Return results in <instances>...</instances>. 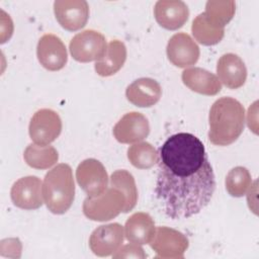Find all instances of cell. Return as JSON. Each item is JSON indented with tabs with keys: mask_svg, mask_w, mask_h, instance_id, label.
<instances>
[{
	"mask_svg": "<svg viewBox=\"0 0 259 259\" xmlns=\"http://www.w3.org/2000/svg\"><path fill=\"white\" fill-rule=\"evenodd\" d=\"M155 196L172 220L187 219L204 208L215 179L202 142L192 134L169 137L159 149Z\"/></svg>",
	"mask_w": 259,
	"mask_h": 259,
	"instance_id": "6da1fadb",
	"label": "cell"
},
{
	"mask_svg": "<svg viewBox=\"0 0 259 259\" xmlns=\"http://www.w3.org/2000/svg\"><path fill=\"white\" fill-rule=\"evenodd\" d=\"M208 139L217 146H229L241 136L245 124V109L235 98L222 97L209 110Z\"/></svg>",
	"mask_w": 259,
	"mask_h": 259,
	"instance_id": "7a4b0ae2",
	"label": "cell"
},
{
	"mask_svg": "<svg viewBox=\"0 0 259 259\" xmlns=\"http://www.w3.org/2000/svg\"><path fill=\"white\" fill-rule=\"evenodd\" d=\"M42 198L49 210L63 214L71 207L75 198V183L71 167L61 163L50 170L42 182Z\"/></svg>",
	"mask_w": 259,
	"mask_h": 259,
	"instance_id": "3957f363",
	"label": "cell"
},
{
	"mask_svg": "<svg viewBox=\"0 0 259 259\" xmlns=\"http://www.w3.org/2000/svg\"><path fill=\"white\" fill-rule=\"evenodd\" d=\"M124 206V194L110 186L98 196H87L83 202V213L91 221L106 222L117 217L123 211Z\"/></svg>",
	"mask_w": 259,
	"mask_h": 259,
	"instance_id": "277c9868",
	"label": "cell"
},
{
	"mask_svg": "<svg viewBox=\"0 0 259 259\" xmlns=\"http://www.w3.org/2000/svg\"><path fill=\"white\" fill-rule=\"evenodd\" d=\"M70 54L80 63H88L101 59L107 50L104 35L94 29L83 30L70 40Z\"/></svg>",
	"mask_w": 259,
	"mask_h": 259,
	"instance_id": "5b68a950",
	"label": "cell"
},
{
	"mask_svg": "<svg viewBox=\"0 0 259 259\" xmlns=\"http://www.w3.org/2000/svg\"><path fill=\"white\" fill-rule=\"evenodd\" d=\"M28 132L34 144L48 146L53 143L62 132L61 117L52 109H39L32 115Z\"/></svg>",
	"mask_w": 259,
	"mask_h": 259,
	"instance_id": "8992f818",
	"label": "cell"
},
{
	"mask_svg": "<svg viewBox=\"0 0 259 259\" xmlns=\"http://www.w3.org/2000/svg\"><path fill=\"white\" fill-rule=\"evenodd\" d=\"M156 253V258H183L189 246L187 237L181 232L168 228H156L155 235L149 243Z\"/></svg>",
	"mask_w": 259,
	"mask_h": 259,
	"instance_id": "52a82bcc",
	"label": "cell"
},
{
	"mask_svg": "<svg viewBox=\"0 0 259 259\" xmlns=\"http://www.w3.org/2000/svg\"><path fill=\"white\" fill-rule=\"evenodd\" d=\"M76 179L89 197L100 195L108 186L107 172L102 163L96 159L82 161L76 169Z\"/></svg>",
	"mask_w": 259,
	"mask_h": 259,
	"instance_id": "ba28073f",
	"label": "cell"
},
{
	"mask_svg": "<svg viewBox=\"0 0 259 259\" xmlns=\"http://www.w3.org/2000/svg\"><path fill=\"white\" fill-rule=\"evenodd\" d=\"M54 12L63 28L76 31L86 25L89 18V5L84 0H57L54 2Z\"/></svg>",
	"mask_w": 259,
	"mask_h": 259,
	"instance_id": "9c48e42d",
	"label": "cell"
},
{
	"mask_svg": "<svg viewBox=\"0 0 259 259\" xmlns=\"http://www.w3.org/2000/svg\"><path fill=\"white\" fill-rule=\"evenodd\" d=\"M42 182L36 176H25L18 179L11 187L10 196L13 204L19 208L32 210L44 203Z\"/></svg>",
	"mask_w": 259,
	"mask_h": 259,
	"instance_id": "30bf717a",
	"label": "cell"
},
{
	"mask_svg": "<svg viewBox=\"0 0 259 259\" xmlns=\"http://www.w3.org/2000/svg\"><path fill=\"white\" fill-rule=\"evenodd\" d=\"M124 231L121 225L112 223L96 228L89 238L91 251L100 257L114 254L122 245Z\"/></svg>",
	"mask_w": 259,
	"mask_h": 259,
	"instance_id": "8fae6325",
	"label": "cell"
},
{
	"mask_svg": "<svg viewBox=\"0 0 259 259\" xmlns=\"http://www.w3.org/2000/svg\"><path fill=\"white\" fill-rule=\"evenodd\" d=\"M36 56L40 65L49 71L63 69L68 61L67 49L62 39L53 34H44L36 47Z\"/></svg>",
	"mask_w": 259,
	"mask_h": 259,
	"instance_id": "7c38bea8",
	"label": "cell"
},
{
	"mask_svg": "<svg viewBox=\"0 0 259 259\" xmlns=\"http://www.w3.org/2000/svg\"><path fill=\"white\" fill-rule=\"evenodd\" d=\"M166 53L168 60L178 68H186L194 65L200 55L197 44L185 32H178L170 37Z\"/></svg>",
	"mask_w": 259,
	"mask_h": 259,
	"instance_id": "4fadbf2b",
	"label": "cell"
},
{
	"mask_svg": "<svg viewBox=\"0 0 259 259\" xmlns=\"http://www.w3.org/2000/svg\"><path fill=\"white\" fill-rule=\"evenodd\" d=\"M149 133L150 124L147 117L137 111L125 113L113 127V136L121 144L142 142Z\"/></svg>",
	"mask_w": 259,
	"mask_h": 259,
	"instance_id": "5bb4252c",
	"label": "cell"
},
{
	"mask_svg": "<svg viewBox=\"0 0 259 259\" xmlns=\"http://www.w3.org/2000/svg\"><path fill=\"white\" fill-rule=\"evenodd\" d=\"M156 21L168 30H176L183 26L189 16L187 5L180 0H160L154 7Z\"/></svg>",
	"mask_w": 259,
	"mask_h": 259,
	"instance_id": "9a60e30c",
	"label": "cell"
},
{
	"mask_svg": "<svg viewBox=\"0 0 259 259\" xmlns=\"http://www.w3.org/2000/svg\"><path fill=\"white\" fill-rule=\"evenodd\" d=\"M217 73L221 83L230 89L242 87L247 79V68L243 60L235 54L223 55L217 64Z\"/></svg>",
	"mask_w": 259,
	"mask_h": 259,
	"instance_id": "2e32d148",
	"label": "cell"
},
{
	"mask_svg": "<svg viewBox=\"0 0 259 259\" xmlns=\"http://www.w3.org/2000/svg\"><path fill=\"white\" fill-rule=\"evenodd\" d=\"M125 96L131 103L138 107H151L160 100L162 88L152 78H140L126 87Z\"/></svg>",
	"mask_w": 259,
	"mask_h": 259,
	"instance_id": "e0dca14e",
	"label": "cell"
},
{
	"mask_svg": "<svg viewBox=\"0 0 259 259\" xmlns=\"http://www.w3.org/2000/svg\"><path fill=\"white\" fill-rule=\"evenodd\" d=\"M182 82L190 90L203 95H217L222 89L219 78L205 69L192 67L185 69L181 75Z\"/></svg>",
	"mask_w": 259,
	"mask_h": 259,
	"instance_id": "ac0fdd59",
	"label": "cell"
},
{
	"mask_svg": "<svg viewBox=\"0 0 259 259\" xmlns=\"http://www.w3.org/2000/svg\"><path fill=\"white\" fill-rule=\"evenodd\" d=\"M155 231L154 220L147 212L132 214L124 225L125 239L131 243L139 245L149 244L155 235Z\"/></svg>",
	"mask_w": 259,
	"mask_h": 259,
	"instance_id": "d6986e66",
	"label": "cell"
},
{
	"mask_svg": "<svg viewBox=\"0 0 259 259\" xmlns=\"http://www.w3.org/2000/svg\"><path fill=\"white\" fill-rule=\"evenodd\" d=\"M126 60V48L118 39H113L107 45L105 55L95 62V72L102 77L112 76L117 73Z\"/></svg>",
	"mask_w": 259,
	"mask_h": 259,
	"instance_id": "ffe728a7",
	"label": "cell"
},
{
	"mask_svg": "<svg viewBox=\"0 0 259 259\" xmlns=\"http://www.w3.org/2000/svg\"><path fill=\"white\" fill-rule=\"evenodd\" d=\"M23 159L31 168L44 170L51 168L57 163L59 154L53 146L30 144L24 150Z\"/></svg>",
	"mask_w": 259,
	"mask_h": 259,
	"instance_id": "44dd1931",
	"label": "cell"
},
{
	"mask_svg": "<svg viewBox=\"0 0 259 259\" xmlns=\"http://www.w3.org/2000/svg\"><path fill=\"white\" fill-rule=\"evenodd\" d=\"M236 12V3L234 1L210 0L205 4V11L202 12L206 20L215 27L225 28L233 19Z\"/></svg>",
	"mask_w": 259,
	"mask_h": 259,
	"instance_id": "7402d4cb",
	"label": "cell"
},
{
	"mask_svg": "<svg viewBox=\"0 0 259 259\" xmlns=\"http://www.w3.org/2000/svg\"><path fill=\"white\" fill-rule=\"evenodd\" d=\"M110 186L120 190L125 196L123 212L131 211L138 201V190L134 176L126 170H116L109 178Z\"/></svg>",
	"mask_w": 259,
	"mask_h": 259,
	"instance_id": "603a6c76",
	"label": "cell"
},
{
	"mask_svg": "<svg viewBox=\"0 0 259 259\" xmlns=\"http://www.w3.org/2000/svg\"><path fill=\"white\" fill-rule=\"evenodd\" d=\"M191 31L194 38L204 46L217 45L225 35V28H219L210 24L204 17L203 13L198 14L193 19Z\"/></svg>",
	"mask_w": 259,
	"mask_h": 259,
	"instance_id": "cb8c5ba5",
	"label": "cell"
},
{
	"mask_svg": "<svg viewBox=\"0 0 259 259\" xmlns=\"http://www.w3.org/2000/svg\"><path fill=\"white\" fill-rule=\"evenodd\" d=\"M127 159L138 169H150L158 163L159 155L150 143L139 142L127 149Z\"/></svg>",
	"mask_w": 259,
	"mask_h": 259,
	"instance_id": "d4e9b609",
	"label": "cell"
},
{
	"mask_svg": "<svg viewBox=\"0 0 259 259\" xmlns=\"http://www.w3.org/2000/svg\"><path fill=\"white\" fill-rule=\"evenodd\" d=\"M226 189L231 196L241 197L245 195L252 185V177L249 170L243 166H237L229 171L226 177Z\"/></svg>",
	"mask_w": 259,
	"mask_h": 259,
	"instance_id": "484cf974",
	"label": "cell"
},
{
	"mask_svg": "<svg viewBox=\"0 0 259 259\" xmlns=\"http://www.w3.org/2000/svg\"><path fill=\"white\" fill-rule=\"evenodd\" d=\"M146 254L144 249L136 243H131L119 248L114 254H112L113 258H146Z\"/></svg>",
	"mask_w": 259,
	"mask_h": 259,
	"instance_id": "4316f807",
	"label": "cell"
},
{
	"mask_svg": "<svg viewBox=\"0 0 259 259\" xmlns=\"http://www.w3.org/2000/svg\"><path fill=\"white\" fill-rule=\"evenodd\" d=\"M7 249L8 256L10 257H20L21 253V243L18 239H8V240H3L1 243V250Z\"/></svg>",
	"mask_w": 259,
	"mask_h": 259,
	"instance_id": "83f0119b",
	"label": "cell"
}]
</instances>
